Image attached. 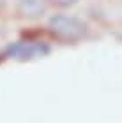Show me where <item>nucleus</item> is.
<instances>
[{
	"label": "nucleus",
	"mask_w": 122,
	"mask_h": 123,
	"mask_svg": "<svg viewBox=\"0 0 122 123\" xmlns=\"http://www.w3.org/2000/svg\"><path fill=\"white\" fill-rule=\"evenodd\" d=\"M48 28L57 39L60 41L74 42L85 37L87 33V25L80 21L74 16H65V14H55L48 21Z\"/></svg>",
	"instance_id": "obj_1"
},
{
	"label": "nucleus",
	"mask_w": 122,
	"mask_h": 123,
	"mask_svg": "<svg viewBox=\"0 0 122 123\" xmlns=\"http://www.w3.org/2000/svg\"><path fill=\"white\" fill-rule=\"evenodd\" d=\"M48 53H50V48L46 44H39V42H16L13 46H9L5 51L7 56L18 58V60L39 58V56H46Z\"/></svg>",
	"instance_id": "obj_2"
},
{
	"label": "nucleus",
	"mask_w": 122,
	"mask_h": 123,
	"mask_svg": "<svg viewBox=\"0 0 122 123\" xmlns=\"http://www.w3.org/2000/svg\"><path fill=\"white\" fill-rule=\"evenodd\" d=\"M18 11L25 18H39L44 12V5L41 0H20Z\"/></svg>",
	"instance_id": "obj_3"
},
{
	"label": "nucleus",
	"mask_w": 122,
	"mask_h": 123,
	"mask_svg": "<svg viewBox=\"0 0 122 123\" xmlns=\"http://www.w3.org/2000/svg\"><path fill=\"white\" fill-rule=\"evenodd\" d=\"M50 2L58 5V7H71V5H74L78 0H50Z\"/></svg>",
	"instance_id": "obj_4"
},
{
	"label": "nucleus",
	"mask_w": 122,
	"mask_h": 123,
	"mask_svg": "<svg viewBox=\"0 0 122 123\" xmlns=\"http://www.w3.org/2000/svg\"><path fill=\"white\" fill-rule=\"evenodd\" d=\"M4 5H5V0H0V12L4 11Z\"/></svg>",
	"instance_id": "obj_5"
}]
</instances>
